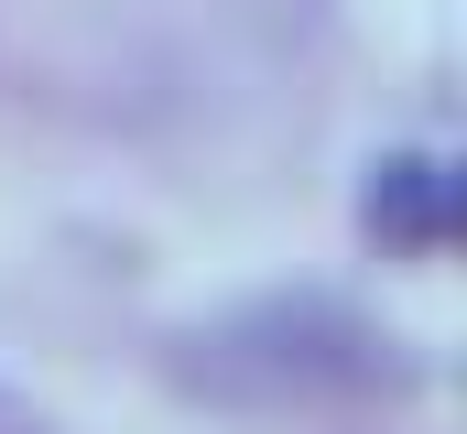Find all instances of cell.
Instances as JSON below:
<instances>
[{"mask_svg":"<svg viewBox=\"0 0 467 434\" xmlns=\"http://www.w3.org/2000/svg\"><path fill=\"white\" fill-rule=\"evenodd\" d=\"M358 228L402 261H435L457 239V163L446 152H380L369 185H358Z\"/></svg>","mask_w":467,"mask_h":434,"instance_id":"1","label":"cell"}]
</instances>
